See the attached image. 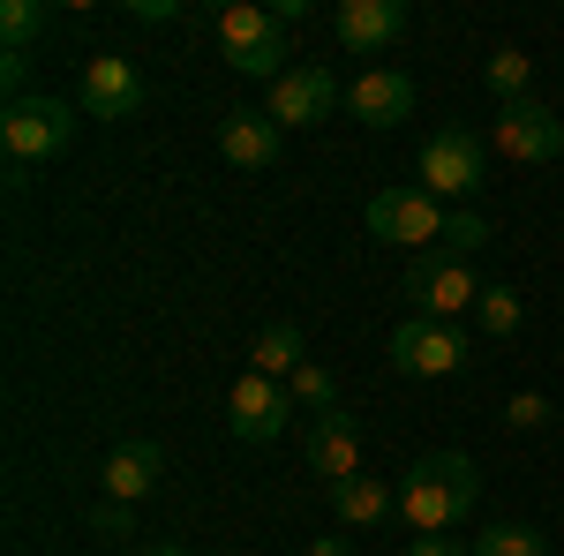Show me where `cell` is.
I'll list each match as a JSON object with an SVG mask.
<instances>
[{"label":"cell","instance_id":"cell-1","mask_svg":"<svg viewBox=\"0 0 564 556\" xmlns=\"http://www.w3.org/2000/svg\"><path fill=\"white\" fill-rule=\"evenodd\" d=\"M481 504V473L467 451H430L406 467V489H399V519L414 534H459L467 512Z\"/></svg>","mask_w":564,"mask_h":556},{"label":"cell","instance_id":"cell-2","mask_svg":"<svg viewBox=\"0 0 564 556\" xmlns=\"http://www.w3.org/2000/svg\"><path fill=\"white\" fill-rule=\"evenodd\" d=\"M76 113L84 106H68V98H8V113H0V151H8V166L31 173L45 159H61L68 143H76Z\"/></svg>","mask_w":564,"mask_h":556},{"label":"cell","instance_id":"cell-3","mask_svg":"<svg viewBox=\"0 0 564 556\" xmlns=\"http://www.w3.org/2000/svg\"><path fill=\"white\" fill-rule=\"evenodd\" d=\"M218 45H226V68L234 76H286V23L271 15V8H257V0H234V8H218L212 15Z\"/></svg>","mask_w":564,"mask_h":556},{"label":"cell","instance_id":"cell-4","mask_svg":"<svg viewBox=\"0 0 564 556\" xmlns=\"http://www.w3.org/2000/svg\"><path fill=\"white\" fill-rule=\"evenodd\" d=\"M444 204H436L430 188H377L369 196V211H361V226H369V241H391V249H414V257H430L436 241H444Z\"/></svg>","mask_w":564,"mask_h":556},{"label":"cell","instance_id":"cell-5","mask_svg":"<svg viewBox=\"0 0 564 556\" xmlns=\"http://www.w3.org/2000/svg\"><path fill=\"white\" fill-rule=\"evenodd\" d=\"M406 316H430V324H459V316H475V301H481V279L467 271L459 257H414L406 263Z\"/></svg>","mask_w":564,"mask_h":556},{"label":"cell","instance_id":"cell-6","mask_svg":"<svg viewBox=\"0 0 564 556\" xmlns=\"http://www.w3.org/2000/svg\"><path fill=\"white\" fill-rule=\"evenodd\" d=\"M294 422V391L257 377V369H241L234 384H226V428L241 436V444H279Z\"/></svg>","mask_w":564,"mask_h":556},{"label":"cell","instance_id":"cell-7","mask_svg":"<svg viewBox=\"0 0 564 556\" xmlns=\"http://www.w3.org/2000/svg\"><path fill=\"white\" fill-rule=\"evenodd\" d=\"M422 188H430L436 204H475V188H481V135L467 129H436L430 143H422Z\"/></svg>","mask_w":564,"mask_h":556},{"label":"cell","instance_id":"cell-8","mask_svg":"<svg viewBox=\"0 0 564 556\" xmlns=\"http://www.w3.org/2000/svg\"><path fill=\"white\" fill-rule=\"evenodd\" d=\"M391 369L399 377H452V369H467V331L459 324H430V316H406L391 331Z\"/></svg>","mask_w":564,"mask_h":556},{"label":"cell","instance_id":"cell-9","mask_svg":"<svg viewBox=\"0 0 564 556\" xmlns=\"http://www.w3.org/2000/svg\"><path fill=\"white\" fill-rule=\"evenodd\" d=\"M76 106H84L90 121H129L135 106H143V68H135L129 53H90L84 84H76Z\"/></svg>","mask_w":564,"mask_h":556},{"label":"cell","instance_id":"cell-10","mask_svg":"<svg viewBox=\"0 0 564 556\" xmlns=\"http://www.w3.org/2000/svg\"><path fill=\"white\" fill-rule=\"evenodd\" d=\"M332 106H339V76L332 68H316V61H294L279 84H271V121L279 129H316V121H332Z\"/></svg>","mask_w":564,"mask_h":556},{"label":"cell","instance_id":"cell-11","mask_svg":"<svg viewBox=\"0 0 564 556\" xmlns=\"http://www.w3.org/2000/svg\"><path fill=\"white\" fill-rule=\"evenodd\" d=\"M489 143H497L505 159H520V166H550V159L564 151V121L550 113V106L520 98V106H497V129H489Z\"/></svg>","mask_w":564,"mask_h":556},{"label":"cell","instance_id":"cell-12","mask_svg":"<svg viewBox=\"0 0 564 556\" xmlns=\"http://www.w3.org/2000/svg\"><path fill=\"white\" fill-rule=\"evenodd\" d=\"M332 39L347 53H391L406 39V0H339L332 8Z\"/></svg>","mask_w":564,"mask_h":556},{"label":"cell","instance_id":"cell-13","mask_svg":"<svg viewBox=\"0 0 564 556\" xmlns=\"http://www.w3.org/2000/svg\"><path fill=\"white\" fill-rule=\"evenodd\" d=\"M347 113L361 129H399V121L414 113V76H406V68H369V76H354Z\"/></svg>","mask_w":564,"mask_h":556},{"label":"cell","instance_id":"cell-14","mask_svg":"<svg viewBox=\"0 0 564 556\" xmlns=\"http://www.w3.org/2000/svg\"><path fill=\"white\" fill-rule=\"evenodd\" d=\"M218 159L241 173H271L279 166V121L257 113V106H234L226 121H218Z\"/></svg>","mask_w":564,"mask_h":556},{"label":"cell","instance_id":"cell-15","mask_svg":"<svg viewBox=\"0 0 564 556\" xmlns=\"http://www.w3.org/2000/svg\"><path fill=\"white\" fill-rule=\"evenodd\" d=\"M302 459L324 481H347V473H361V428L347 422V406L339 414H316V422L302 428Z\"/></svg>","mask_w":564,"mask_h":556},{"label":"cell","instance_id":"cell-16","mask_svg":"<svg viewBox=\"0 0 564 556\" xmlns=\"http://www.w3.org/2000/svg\"><path fill=\"white\" fill-rule=\"evenodd\" d=\"M159 481H166V451H159L151 436H129V444L106 451V497L135 504V497H151Z\"/></svg>","mask_w":564,"mask_h":556},{"label":"cell","instance_id":"cell-17","mask_svg":"<svg viewBox=\"0 0 564 556\" xmlns=\"http://www.w3.org/2000/svg\"><path fill=\"white\" fill-rule=\"evenodd\" d=\"M332 512H339V526H384V519L399 512V489L361 467V473H347V481H332Z\"/></svg>","mask_w":564,"mask_h":556},{"label":"cell","instance_id":"cell-18","mask_svg":"<svg viewBox=\"0 0 564 556\" xmlns=\"http://www.w3.org/2000/svg\"><path fill=\"white\" fill-rule=\"evenodd\" d=\"M249 369H257V377H271V384H294V377L308 369L302 324H286V316H279V324H263L257 346H249Z\"/></svg>","mask_w":564,"mask_h":556},{"label":"cell","instance_id":"cell-19","mask_svg":"<svg viewBox=\"0 0 564 556\" xmlns=\"http://www.w3.org/2000/svg\"><path fill=\"white\" fill-rule=\"evenodd\" d=\"M39 39H53V0H0V45L31 53Z\"/></svg>","mask_w":564,"mask_h":556},{"label":"cell","instance_id":"cell-20","mask_svg":"<svg viewBox=\"0 0 564 556\" xmlns=\"http://www.w3.org/2000/svg\"><path fill=\"white\" fill-rule=\"evenodd\" d=\"M481 76H489V90H497V106H520V98H527V84H534V61H527L520 45H497Z\"/></svg>","mask_w":564,"mask_h":556},{"label":"cell","instance_id":"cell-21","mask_svg":"<svg viewBox=\"0 0 564 556\" xmlns=\"http://www.w3.org/2000/svg\"><path fill=\"white\" fill-rule=\"evenodd\" d=\"M520 316H527V301L512 294V286H481V301H475V324L489 331V339H512V331H520Z\"/></svg>","mask_w":564,"mask_h":556},{"label":"cell","instance_id":"cell-22","mask_svg":"<svg viewBox=\"0 0 564 556\" xmlns=\"http://www.w3.org/2000/svg\"><path fill=\"white\" fill-rule=\"evenodd\" d=\"M475 556H550V542H542L534 526H481Z\"/></svg>","mask_w":564,"mask_h":556},{"label":"cell","instance_id":"cell-23","mask_svg":"<svg viewBox=\"0 0 564 556\" xmlns=\"http://www.w3.org/2000/svg\"><path fill=\"white\" fill-rule=\"evenodd\" d=\"M481 241H489V218H481L475 204H467V211H452V218H444V241H436V257H459V263H467V257L481 249Z\"/></svg>","mask_w":564,"mask_h":556},{"label":"cell","instance_id":"cell-24","mask_svg":"<svg viewBox=\"0 0 564 556\" xmlns=\"http://www.w3.org/2000/svg\"><path fill=\"white\" fill-rule=\"evenodd\" d=\"M286 391H294V406H308V422H316V414H339V384H332V369H316V361H308Z\"/></svg>","mask_w":564,"mask_h":556},{"label":"cell","instance_id":"cell-25","mask_svg":"<svg viewBox=\"0 0 564 556\" xmlns=\"http://www.w3.org/2000/svg\"><path fill=\"white\" fill-rule=\"evenodd\" d=\"M90 534H98V542H129V534H135V504H121V497H98Z\"/></svg>","mask_w":564,"mask_h":556},{"label":"cell","instance_id":"cell-26","mask_svg":"<svg viewBox=\"0 0 564 556\" xmlns=\"http://www.w3.org/2000/svg\"><path fill=\"white\" fill-rule=\"evenodd\" d=\"M550 414H557V406H550V399H542V391H512V399H505V428H542L550 422Z\"/></svg>","mask_w":564,"mask_h":556},{"label":"cell","instance_id":"cell-27","mask_svg":"<svg viewBox=\"0 0 564 556\" xmlns=\"http://www.w3.org/2000/svg\"><path fill=\"white\" fill-rule=\"evenodd\" d=\"M23 76H31V53H8V45H0V84H8V98H31Z\"/></svg>","mask_w":564,"mask_h":556},{"label":"cell","instance_id":"cell-28","mask_svg":"<svg viewBox=\"0 0 564 556\" xmlns=\"http://www.w3.org/2000/svg\"><path fill=\"white\" fill-rule=\"evenodd\" d=\"M406 556H475V542H452V534H422V542H406Z\"/></svg>","mask_w":564,"mask_h":556},{"label":"cell","instance_id":"cell-29","mask_svg":"<svg viewBox=\"0 0 564 556\" xmlns=\"http://www.w3.org/2000/svg\"><path fill=\"white\" fill-rule=\"evenodd\" d=\"M135 23H181V0H135Z\"/></svg>","mask_w":564,"mask_h":556},{"label":"cell","instance_id":"cell-30","mask_svg":"<svg viewBox=\"0 0 564 556\" xmlns=\"http://www.w3.org/2000/svg\"><path fill=\"white\" fill-rule=\"evenodd\" d=\"M308 556H354V542H308Z\"/></svg>","mask_w":564,"mask_h":556},{"label":"cell","instance_id":"cell-31","mask_svg":"<svg viewBox=\"0 0 564 556\" xmlns=\"http://www.w3.org/2000/svg\"><path fill=\"white\" fill-rule=\"evenodd\" d=\"M143 556H188V549H181V542H151Z\"/></svg>","mask_w":564,"mask_h":556}]
</instances>
